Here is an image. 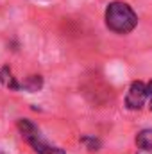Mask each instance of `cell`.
I'll return each instance as SVG.
<instances>
[{
    "label": "cell",
    "instance_id": "cell-7",
    "mask_svg": "<svg viewBox=\"0 0 152 154\" xmlns=\"http://www.w3.org/2000/svg\"><path fill=\"white\" fill-rule=\"evenodd\" d=\"M81 143L82 145H86V149L88 151H99L100 149V140L99 138H95V136H81Z\"/></svg>",
    "mask_w": 152,
    "mask_h": 154
},
{
    "label": "cell",
    "instance_id": "cell-6",
    "mask_svg": "<svg viewBox=\"0 0 152 154\" xmlns=\"http://www.w3.org/2000/svg\"><path fill=\"white\" fill-rule=\"evenodd\" d=\"M136 147L138 149H152V129H141L138 134H136Z\"/></svg>",
    "mask_w": 152,
    "mask_h": 154
},
{
    "label": "cell",
    "instance_id": "cell-4",
    "mask_svg": "<svg viewBox=\"0 0 152 154\" xmlns=\"http://www.w3.org/2000/svg\"><path fill=\"white\" fill-rule=\"evenodd\" d=\"M0 82H2V86H5V88L11 90V91H20V90H22L20 82L16 81V77L13 75V70H11L7 65L0 68Z\"/></svg>",
    "mask_w": 152,
    "mask_h": 154
},
{
    "label": "cell",
    "instance_id": "cell-1",
    "mask_svg": "<svg viewBox=\"0 0 152 154\" xmlns=\"http://www.w3.org/2000/svg\"><path fill=\"white\" fill-rule=\"evenodd\" d=\"M104 20L106 27L113 31L114 34H129L138 25V14L134 13V9L120 0H114L106 7Z\"/></svg>",
    "mask_w": 152,
    "mask_h": 154
},
{
    "label": "cell",
    "instance_id": "cell-9",
    "mask_svg": "<svg viewBox=\"0 0 152 154\" xmlns=\"http://www.w3.org/2000/svg\"><path fill=\"white\" fill-rule=\"evenodd\" d=\"M136 154H152V149H138Z\"/></svg>",
    "mask_w": 152,
    "mask_h": 154
},
{
    "label": "cell",
    "instance_id": "cell-10",
    "mask_svg": "<svg viewBox=\"0 0 152 154\" xmlns=\"http://www.w3.org/2000/svg\"><path fill=\"white\" fill-rule=\"evenodd\" d=\"M149 109L152 111V97H150V102H149Z\"/></svg>",
    "mask_w": 152,
    "mask_h": 154
},
{
    "label": "cell",
    "instance_id": "cell-2",
    "mask_svg": "<svg viewBox=\"0 0 152 154\" xmlns=\"http://www.w3.org/2000/svg\"><path fill=\"white\" fill-rule=\"evenodd\" d=\"M16 127L22 134V138L32 147V151L36 154H66L61 147H54L50 143H47L43 138H41V133L36 127L34 122H31L29 118H20L16 122Z\"/></svg>",
    "mask_w": 152,
    "mask_h": 154
},
{
    "label": "cell",
    "instance_id": "cell-5",
    "mask_svg": "<svg viewBox=\"0 0 152 154\" xmlns=\"http://www.w3.org/2000/svg\"><path fill=\"white\" fill-rule=\"evenodd\" d=\"M20 86H22V90H23V91L36 93V91H39V90L43 88V77L38 75V74L29 75L25 81H22V82H20Z\"/></svg>",
    "mask_w": 152,
    "mask_h": 154
},
{
    "label": "cell",
    "instance_id": "cell-3",
    "mask_svg": "<svg viewBox=\"0 0 152 154\" xmlns=\"http://www.w3.org/2000/svg\"><path fill=\"white\" fill-rule=\"evenodd\" d=\"M147 90H145V84L141 81H132L129 90H127V95H125V106L127 109L131 111H140L145 104V99H147Z\"/></svg>",
    "mask_w": 152,
    "mask_h": 154
},
{
    "label": "cell",
    "instance_id": "cell-8",
    "mask_svg": "<svg viewBox=\"0 0 152 154\" xmlns=\"http://www.w3.org/2000/svg\"><path fill=\"white\" fill-rule=\"evenodd\" d=\"M145 90H147V95H150L152 97V81L149 82V84H145Z\"/></svg>",
    "mask_w": 152,
    "mask_h": 154
}]
</instances>
